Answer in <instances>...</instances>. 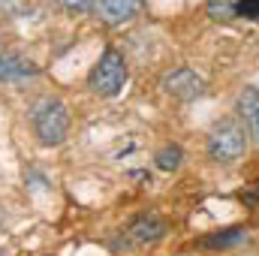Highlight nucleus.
<instances>
[{
  "label": "nucleus",
  "mask_w": 259,
  "mask_h": 256,
  "mask_svg": "<svg viewBox=\"0 0 259 256\" xmlns=\"http://www.w3.org/2000/svg\"><path fill=\"white\" fill-rule=\"evenodd\" d=\"M30 127L42 145L55 148L69 136V112L58 97H42L30 109Z\"/></svg>",
  "instance_id": "f257e3e1"
},
{
  "label": "nucleus",
  "mask_w": 259,
  "mask_h": 256,
  "mask_svg": "<svg viewBox=\"0 0 259 256\" xmlns=\"http://www.w3.org/2000/svg\"><path fill=\"white\" fill-rule=\"evenodd\" d=\"M247 151V130L235 118H223L220 124H214L211 136H208V157L214 163H238Z\"/></svg>",
  "instance_id": "f03ea898"
},
{
  "label": "nucleus",
  "mask_w": 259,
  "mask_h": 256,
  "mask_svg": "<svg viewBox=\"0 0 259 256\" xmlns=\"http://www.w3.org/2000/svg\"><path fill=\"white\" fill-rule=\"evenodd\" d=\"M127 84V61L118 49H106L88 75V88L97 97H118Z\"/></svg>",
  "instance_id": "7ed1b4c3"
},
{
  "label": "nucleus",
  "mask_w": 259,
  "mask_h": 256,
  "mask_svg": "<svg viewBox=\"0 0 259 256\" xmlns=\"http://www.w3.org/2000/svg\"><path fill=\"white\" fill-rule=\"evenodd\" d=\"M163 91L175 100H196L205 94V81L190 66H175L163 75Z\"/></svg>",
  "instance_id": "20e7f679"
},
{
  "label": "nucleus",
  "mask_w": 259,
  "mask_h": 256,
  "mask_svg": "<svg viewBox=\"0 0 259 256\" xmlns=\"http://www.w3.org/2000/svg\"><path fill=\"white\" fill-rule=\"evenodd\" d=\"M94 9L100 21H106L109 27H121L142 12V0H97Z\"/></svg>",
  "instance_id": "39448f33"
},
{
  "label": "nucleus",
  "mask_w": 259,
  "mask_h": 256,
  "mask_svg": "<svg viewBox=\"0 0 259 256\" xmlns=\"http://www.w3.org/2000/svg\"><path fill=\"white\" fill-rule=\"evenodd\" d=\"M163 235H166V223H163L160 217H151V214L136 217L127 226V232H124V238H127L130 244H154V241H160Z\"/></svg>",
  "instance_id": "423d86ee"
},
{
  "label": "nucleus",
  "mask_w": 259,
  "mask_h": 256,
  "mask_svg": "<svg viewBox=\"0 0 259 256\" xmlns=\"http://www.w3.org/2000/svg\"><path fill=\"white\" fill-rule=\"evenodd\" d=\"M235 112H238L241 124L247 130V136L259 145V88H244V91L238 94Z\"/></svg>",
  "instance_id": "0eeeda50"
},
{
  "label": "nucleus",
  "mask_w": 259,
  "mask_h": 256,
  "mask_svg": "<svg viewBox=\"0 0 259 256\" xmlns=\"http://www.w3.org/2000/svg\"><path fill=\"white\" fill-rule=\"evenodd\" d=\"M36 75V66L21 55H0V81H27Z\"/></svg>",
  "instance_id": "6e6552de"
},
{
  "label": "nucleus",
  "mask_w": 259,
  "mask_h": 256,
  "mask_svg": "<svg viewBox=\"0 0 259 256\" xmlns=\"http://www.w3.org/2000/svg\"><path fill=\"white\" fill-rule=\"evenodd\" d=\"M244 238H247V232L238 229V226H232V229H220V232L205 235V238H202V247H208V250H226V247L241 244Z\"/></svg>",
  "instance_id": "1a4fd4ad"
},
{
  "label": "nucleus",
  "mask_w": 259,
  "mask_h": 256,
  "mask_svg": "<svg viewBox=\"0 0 259 256\" xmlns=\"http://www.w3.org/2000/svg\"><path fill=\"white\" fill-rule=\"evenodd\" d=\"M157 169H163V172H175L178 166H181V160H184V151L178 148V145H163L160 151H157Z\"/></svg>",
  "instance_id": "9d476101"
},
{
  "label": "nucleus",
  "mask_w": 259,
  "mask_h": 256,
  "mask_svg": "<svg viewBox=\"0 0 259 256\" xmlns=\"http://www.w3.org/2000/svg\"><path fill=\"white\" fill-rule=\"evenodd\" d=\"M205 9L214 21H232L238 15V0H205Z\"/></svg>",
  "instance_id": "9b49d317"
},
{
  "label": "nucleus",
  "mask_w": 259,
  "mask_h": 256,
  "mask_svg": "<svg viewBox=\"0 0 259 256\" xmlns=\"http://www.w3.org/2000/svg\"><path fill=\"white\" fill-rule=\"evenodd\" d=\"M238 15L259 21V0H238Z\"/></svg>",
  "instance_id": "f8f14e48"
},
{
  "label": "nucleus",
  "mask_w": 259,
  "mask_h": 256,
  "mask_svg": "<svg viewBox=\"0 0 259 256\" xmlns=\"http://www.w3.org/2000/svg\"><path fill=\"white\" fill-rule=\"evenodd\" d=\"M27 3H30V0H0V12H6V15H21V12L27 9Z\"/></svg>",
  "instance_id": "ddd939ff"
},
{
  "label": "nucleus",
  "mask_w": 259,
  "mask_h": 256,
  "mask_svg": "<svg viewBox=\"0 0 259 256\" xmlns=\"http://www.w3.org/2000/svg\"><path fill=\"white\" fill-rule=\"evenodd\" d=\"M61 6H66L69 12H84V9H91L94 6V0H58Z\"/></svg>",
  "instance_id": "4468645a"
}]
</instances>
